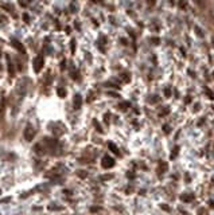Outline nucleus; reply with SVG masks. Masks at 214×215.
<instances>
[{
	"label": "nucleus",
	"instance_id": "1",
	"mask_svg": "<svg viewBox=\"0 0 214 215\" xmlns=\"http://www.w3.org/2000/svg\"><path fill=\"white\" fill-rule=\"evenodd\" d=\"M43 144H45L46 152H50L51 155L61 153V144L57 139H45Z\"/></svg>",
	"mask_w": 214,
	"mask_h": 215
},
{
	"label": "nucleus",
	"instance_id": "2",
	"mask_svg": "<svg viewBox=\"0 0 214 215\" xmlns=\"http://www.w3.org/2000/svg\"><path fill=\"white\" fill-rule=\"evenodd\" d=\"M23 136H24V139H26L27 141H31L32 139H34V136H35V129H34L31 125H27V127L24 128Z\"/></svg>",
	"mask_w": 214,
	"mask_h": 215
},
{
	"label": "nucleus",
	"instance_id": "3",
	"mask_svg": "<svg viewBox=\"0 0 214 215\" xmlns=\"http://www.w3.org/2000/svg\"><path fill=\"white\" fill-rule=\"evenodd\" d=\"M43 63H45V59L42 55H38V57L34 59V71L35 73H39L42 70V67H43Z\"/></svg>",
	"mask_w": 214,
	"mask_h": 215
},
{
	"label": "nucleus",
	"instance_id": "4",
	"mask_svg": "<svg viewBox=\"0 0 214 215\" xmlns=\"http://www.w3.org/2000/svg\"><path fill=\"white\" fill-rule=\"evenodd\" d=\"M101 165L104 168H112L115 165V160L111 157V156H104L103 161H101Z\"/></svg>",
	"mask_w": 214,
	"mask_h": 215
},
{
	"label": "nucleus",
	"instance_id": "5",
	"mask_svg": "<svg viewBox=\"0 0 214 215\" xmlns=\"http://www.w3.org/2000/svg\"><path fill=\"white\" fill-rule=\"evenodd\" d=\"M34 152H35L36 155L42 156V155H45V153H46V148L43 147V144H36L35 147H34Z\"/></svg>",
	"mask_w": 214,
	"mask_h": 215
},
{
	"label": "nucleus",
	"instance_id": "6",
	"mask_svg": "<svg viewBox=\"0 0 214 215\" xmlns=\"http://www.w3.org/2000/svg\"><path fill=\"white\" fill-rule=\"evenodd\" d=\"M73 104H74V108L78 109V108L82 105V97H81L80 94H76V96H74V100H73Z\"/></svg>",
	"mask_w": 214,
	"mask_h": 215
},
{
	"label": "nucleus",
	"instance_id": "7",
	"mask_svg": "<svg viewBox=\"0 0 214 215\" xmlns=\"http://www.w3.org/2000/svg\"><path fill=\"white\" fill-rule=\"evenodd\" d=\"M12 46L16 48L18 51H20V53H24V46H23V44L20 43L19 40H12Z\"/></svg>",
	"mask_w": 214,
	"mask_h": 215
},
{
	"label": "nucleus",
	"instance_id": "8",
	"mask_svg": "<svg viewBox=\"0 0 214 215\" xmlns=\"http://www.w3.org/2000/svg\"><path fill=\"white\" fill-rule=\"evenodd\" d=\"M57 93H58V96L62 97V98L66 96V90H65L63 88H58V89H57Z\"/></svg>",
	"mask_w": 214,
	"mask_h": 215
},
{
	"label": "nucleus",
	"instance_id": "9",
	"mask_svg": "<svg viewBox=\"0 0 214 215\" xmlns=\"http://www.w3.org/2000/svg\"><path fill=\"white\" fill-rule=\"evenodd\" d=\"M109 148H111V151L112 152H115L116 155H119V151H117V147L113 143H109Z\"/></svg>",
	"mask_w": 214,
	"mask_h": 215
},
{
	"label": "nucleus",
	"instance_id": "10",
	"mask_svg": "<svg viewBox=\"0 0 214 215\" xmlns=\"http://www.w3.org/2000/svg\"><path fill=\"white\" fill-rule=\"evenodd\" d=\"M49 210H57V211H61V210H63V207H61V206H54V204H50V206H49Z\"/></svg>",
	"mask_w": 214,
	"mask_h": 215
},
{
	"label": "nucleus",
	"instance_id": "11",
	"mask_svg": "<svg viewBox=\"0 0 214 215\" xmlns=\"http://www.w3.org/2000/svg\"><path fill=\"white\" fill-rule=\"evenodd\" d=\"M5 23H7V18L0 15V26H1V24H5Z\"/></svg>",
	"mask_w": 214,
	"mask_h": 215
},
{
	"label": "nucleus",
	"instance_id": "12",
	"mask_svg": "<svg viewBox=\"0 0 214 215\" xmlns=\"http://www.w3.org/2000/svg\"><path fill=\"white\" fill-rule=\"evenodd\" d=\"M70 46H71V53H74V51H76V42H74V40H71Z\"/></svg>",
	"mask_w": 214,
	"mask_h": 215
},
{
	"label": "nucleus",
	"instance_id": "13",
	"mask_svg": "<svg viewBox=\"0 0 214 215\" xmlns=\"http://www.w3.org/2000/svg\"><path fill=\"white\" fill-rule=\"evenodd\" d=\"M19 4L22 5V7H26V5H27V3H26V1H19Z\"/></svg>",
	"mask_w": 214,
	"mask_h": 215
},
{
	"label": "nucleus",
	"instance_id": "14",
	"mask_svg": "<svg viewBox=\"0 0 214 215\" xmlns=\"http://www.w3.org/2000/svg\"><path fill=\"white\" fill-rule=\"evenodd\" d=\"M78 175H80L81 177H85V176H86V173H85V172H78Z\"/></svg>",
	"mask_w": 214,
	"mask_h": 215
}]
</instances>
